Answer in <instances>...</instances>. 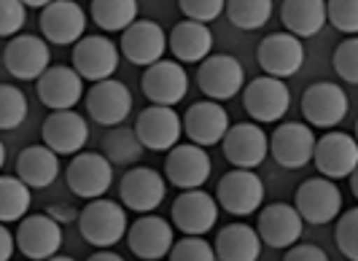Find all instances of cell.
Masks as SVG:
<instances>
[{"mask_svg": "<svg viewBox=\"0 0 358 261\" xmlns=\"http://www.w3.org/2000/svg\"><path fill=\"white\" fill-rule=\"evenodd\" d=\"M62 227L46 213H36V216H24L19 221L14 243H17L19 253L30 261H46L59 253L62 248Z\"/></svg>", "mask_w": 358, "mask_h": 261, "instance_id": "10", "label": "cell"}, {"mask_svg": "<svg viewBox=\"0 0 358 261\" xmlns=\"http://www.w3.org/2000/svg\"><path fill=\"white\" fill-rule=\"evenodd\" d=\"M313 148H315V132L305 122H283L269 138V154L272 159L288 167V170H302L313 162Z\"/></svg>", "mask_w": 358, "mask_h": 261, "instance_id": "14", "label": "cell"}, {"mask_svg": "<svg viewBox=\"0 0 358 261\" xmlns=\"http://www.w3.org/2000/svg\"><path fill=\"white\" fill-rule=\"evenodd\" d=\"M167 49L173 52L176 62L180 65H197L213 52V33L208 24L183 19L167 35Z\"/></svg>", "mask_w": 358, "mask_h": 261, "instance_id": "28", "label": "cell"}, {"mask_svg": "<svg viewBox=\"0 0 358 261\" xmlns=\"http://www.w3.org/2000/svg\"><path fill=\"white\" fill-rule=\"evenodd\" d=\"M294 208L299 213V218L313 224V227H323V224L334 221L342 213V192L337 181H329L323 175L305 181L296 189Z\"/></svg>", "mask_w": 358, "mask_h": 261, "instance_id": "5", "label": "cell"}, {"mask_svg": "<svg viewBox=\"0 0 358 261\" xmlns=\"http://www.w3.org/2000/svg\"><path fill=\"white\" fill-rule=\"evenodd\" d=\"M52 0H22V6L24 8H43V6H49Z\"/></svg>", "mask_w": 358, "mask_h": 261, "instance_id": "47", "label": "cell"}, {"mask_svg": "<svg viewBox=\"0 0 358 261\" xmlns=\"http://www.w3.org/2000/svg\"><path fill=\"white\" fill-rule=\"evenodd\" d=\"M218 202L202 189H189L180 192L173 202L170 218H173V229H178L189 237H205L218 221Z\"/></svg>", "mask_w": 358, "mask_h": 261, "instance_id": "12", "label": "cell"}, {"mask_svg": "<svg viewBox=\"0 0 358 261\" xmlns=\"http://www.w3.org/2000/svg\"><path fill=\"white\" fill-rule=\"evenodd\" d=\"M197 87L208 100L224 103L245 87V68L232 54H208L197 70Z\"/></svg>", "mask_w": 358, "mask_h": 261, "instance_id": "2", "label": "cell"}, {"mask_svg": "<svg viewBox=\"0 0 358 261\" xmlns=\"http://www.w3.org/2000/svg\"><path fill=\"white\" fill-rule=\"evenodd\" d=\"M87 261H124L119 253H113L110 248H97V253H92Z\"/></svg>", "mask_w": 358, "mask_h": 261, "instance_id": "46", "label": "cell"}, {"mask_svg": "<svg viewBox=\"0 0 358 261\" xmlns=\"http://www.w3.org/2000/svg\"><path fill=\"white\" fill-rule=\"evenodd\" d=\"M215 202L229 216H237V218L251 216L264 202V181L253 170H237L234 167L218 181Z\"/></svg>", "mask_w": 358, "mask_h": 261, "instance_id": "6", "label": "cell"}, {"mask_svg": "<svg viewBox=\"0 0 358 261\" xmlns=\"http://www.w3.org/2000/svg\"><path fill=\"white\" fill-rule=\"evenodd\" d=\"M46 216H52L54 221L62 227V224H73L78 218V210L73 208V205H68V202H57V205H52V208L46 210Z\"/></svg>", "mask_w": 358, "mask_h": 261, "instance_id": "44", "label": "cell"}, {"mask_svg": "<svg viewBox=\"0 0 358 261\" xmlns=\"http://www.w3.org/2000/svg\"><path fill=\"white\" fill-rule=\"evenodd\" d=\"M259 65L264 70V76L272 78H291L296 76L305 65V46L299 38L291 33H272L259 43Z\"/></svg>", "mask_w": 358, "mask_h": 261, "instance_id": "22", "label": "cell"}, {"mask_svg": "<svg viewBox=\"0 0 358 261\" xmlns=\"http://www.w3.org/2000/svg\"><path fill=\"white\" fill-rule=\"evenodd\" d=\"M141 89L154 105H178L189 92V73L176 59H159L141 76Z\"/></svg>", "mask_w": 358, "mask_h": 261, "instance_id": "16", "label": "cell"}, {"mask_svg": "<svg viewBox=\"0 0 358 261\" xmlns=\"http://www.w3.org/2000/svg\"><path fill=\"white\" fill-rule=\"evenodd\" d=\"M283 261H329V256L318 245H291Z\"/></svg>", "mask_w": 358, "mask_h": 261, "instance_id": "43", "label": "cell"}, {"mask_svg": "<svg viewBox=\"0 0 358 261\" xmlns=\"http://www.w3.org/2000/svg\"><path fill=\"white\" fill-rule=\"evenodd\" d=\"M33 205V189L14 175H0V224L22 221Z\"/></svg>", "mask_w": 358, "mask_h": 261, "instance_id": "34", "label": "cell"}, {"mask_svg": "<svg viewBox=\"0 0 358 261\" xmlns=\"http://www.w3.org/2000/svg\"><path fill=\"white\" fill-rule=\"evenodd\" d=\"M215 261H259L262 256V240L256 229L234 221L218 232L213 245Z\"/></svg>", "mask_w": 358, "mask_h": 261, "instance_id": "29", "label": "cell"}, {"mask_svg": "<svg viewBox=\"0 0 358 261\" xmlns=\"http://www.w3.org/2000/svg\"><path fill=\"white\" fill-rule=\"evenodd\" d=\"M210 170H213V162L208 148L194 143H178L164 157V178L180 192L202 189L210 178Z\"/></svg>", "mask_w": 358, "mask_h": 261, "instance_id": "4", "label": "cell"}, {"mask_svg": "<svg viewBox=\"0 0 358 261\" xmlns=\"http://www.w3.org/2000/svg\"><path fill=\"white\" fill-rule=\"evenodd\" d=\"M313 162L329 181H342L358 170V143L348 132H326L315 140Z\"/></svg>", "mask_w": 358, "mask_h": 261, "instance_id": "15", "label": "cell"}, {"mask_svg": "<svg viewBox=\"0 0 358 261\" xmlns=\"http://www.w3.org/2000/svg\"><path fill=\"white\" fill-rule=\"evenodd\" d=\"M135 135H138L143 148L167 154L173 146L180 143L183 124H180V116L173 108H167V105H151V108H145L143 113L138 116Z\"/></svg>", "mask_w": 358, "mask_h": 261, "instance_id": "21", "label": "cell"}, {"mask_svg": "<svg viewBox=\"0 0 358 261\" xmlns=\"http://www.w3.org/2000/svg\"><path fill=\"white\" fill-rule=\"evenodd\" d=\"M87 111L103 127H119L132 113V92L119 78L94 81L87 92Z\"/></svg>", "mask_w": 358, "mask_h": 261, "instance_id": "23", "label": "cell"}, {"mask_svg": "<svg viewBox=\"0 0 358 261\" xmlns=\"http://www.w3.org/2000/svg\"><path fill=\"white\" fill-rule=\"evenodd\" d=\"M302 232H305V221L288 202H272L267 208H262L256 221V234L262 245H269V248H291L299 243Z\"/></svg>", "mask_w": 358, "mask_h": 261, "instance_id": "24", "label": "cell"}, {"mask_svg": "<svg viewBox=\"0 0 358 261\" xmlns=\"http://www.w3.org/2000/svg\"><path fill=\"white\" fill-rule=\"evenodd\" d=\"M27 22V8L22 0H0V38H14Z\"/></svg>", "mask_w": 358, "mask_h": 261, "instance_id": "41", "label": "cell"}, {"mask_svg": "<svg viewBox=\"0 0 358 261\" xmlns=\"http://www.w3.org/2000/svg\"><path fill=\"white\" fill-rule=\"evenodd\" d=\"M243 105L253 122L272 124L280 122L291 108V92L280 78L259 76L243 87Z\"/></svg>", "mask_w": 358, "mask_h": 261, "instance_id": "9", "label": "cell"}, {"mask_svg": "<svg viewBox=\"0 0 358 261\" xmlns=\"http://www.w3.org/2000/svg\"><path fill=\"white\" fill-rule=\"evenodd\" d=\"M280 22L294 38H313L326 24V0H283Z\"/></svg>", "mask_w": 358, "mask_h": 261, "instance_id": "31", "label": "cell"}, {"mask_svg": "<svg viewBox=\"0 0 358 261\" xmlns=\"http://www.w3.org/2000/svg\"><path fill=\"white\" fill-rule=\"evenodd\" d=\"M227 17L240 30H262L272 17V0H227Z\"/></svg>", "mask_w": 358, "mask_h": 261, "instance_id": "35", "label": "cell"}, {"mask_svg": "<svg viewBox=\"0 0 358 261\" xmlns=\"http://www.w3.org/2000/svg\"><path fill=\"white\" fill-rule=\"evenodd\" d=\"M221 151H224V159L234 164L237 170H253V167L264 164V159H267L269 135L259 124H232L227 129V135L221 138Z\"/></svg>", "mask_w": 358, "mask_h": 261, "instance_id": "11", "label": "cell"}, {"mask_svg": "<svg viewBox=\"0 0 358 261\" xmlns=\"http://www.w3.org/2000/svg\"><path fill=\"white\" fill-rule=\"evenodd\" d=\"M100 154L110 162V164H135L143 157V146L135 135V129L127 127H110L103 140H100Z\"/></svg>", "mask_w": 358, "mask_h": 261, "instance_id": "33", "label": "cell"}, {"mask_svg": "<svg viewBox=\"0 0 358 261\" xmlns=\"http://www.w3.org/2000/svg\"><path fill=\"white\" fill-rule=\"evenodd\" d=\"M3 164H6V146H3V140H0V170H3Z\"/></svg>", "mask_w": 358, "mask_h": 261, "instance_id": "48", "label": "cell"}, {"mask_svg": "<svg viewBox=\"0 0 358 261\" xmlns=\"http://www.w3.org/2000/svg\"><path fill=\"white\" fill-rule=\"evenodd\" d=\"M38 97L52 111H73L84 97V78L73 68L49 65L38 78Z\"/></svg>", "mask_w": 358, "mask_h": 261, "instance_id": "27", "label": "cell"}, {"mask_svg": "<svg viewBox=\"0 0 358 261\" xmlns=\"http://www.w3.org/2000/svg\"><path fill=\"white\" fill-rule=\"evenodd\" d=\"M164 49H167V35L154 19H135L124 33H122V49L132 65L148 68L154 62L164 59Z\"/></svg>", "mask_w": 358, "mask_h": 261, "instance_id": "25", "label": "cell"}, {"mask_svg": "<svg viewBox=\"0 0 358 261\" xmlns=\"http://www.w3.org/2000/svg\"><path fill=\"white\" fill-rule=\"evenodd\" d=\"M224 6L227 0H178V8L183 11V17L192 19V22H213L224 14Z\"/></svg>", "mask_w": 358, "mask_h": 261, "instance_id": "42", "label": "cell"}, {"mask_svg": "<svg viewBox=\"0 0 358 261\" xmlns=\"http://www.w3.org/2000/svg\"><path fill=\"white\" fill-rule=\"evenodd\" d=\"M3 65L19 81H38L52 65V49L38 35H14L3 52Z\"/></svg>", "mask_w": 358, "mask_h": 261, "instance_id": "19", "label": "cell"}, {"mask_svg": "<svg viewBox=\"0 0 358 261\" xmlns=\"http://www.w3.org/2000/svg\"><path fill=\"white\" fill-rule=\"evenodd\" d=\"M326 22L345 35H358V0H326Z\"/></svg>", "mask_w": 358, "mask_h": 261, "instance_id": "39", "label": "cell"}, {"mask_svg": "<svg viewBox=\"0 0 358 261\" xmlns=\"http://www.w3.org/2000/svg\"><path fill=\"white\" fill-rule=\"evenodd\" d=\"M59 175V157L46 146H27L17 157V178L30 189H49Z\"/></svg>", "mask_w": 358, "mask_h": 261, "instance_id": "30", "label": "cell"}, {"mask_svg": "<svg viewBox=\"0 0 358 261\" xmlns=\"http://www.w3.org/2000/svg\"><path fill=\"white\" fill-rule=\"evenodd\" d=\"M337 218H340L334 232L337 248L348 261H358V208L342 210Z\"/></svg>", "mask_w": 358, "mask_h": 261, "instance_id": "37", "label": "cell"}, {"mask_svg": "<svg viewBox=\"0 0 358 261\" xmlns=\"http://www.w3.org/2000/svg\"><path fill=\"white\" fill-rule=\"evenodd\" d=\"M27 97L14 84H0V132L17 129L27 119Z\"/></svg>", "mask_w": 358, "mask_h": 261, "instance_id": "36", "label": "cell"}, {"mask_svg": "<svg viewBox=\"0 0 358 261\" xmlns=\"http://www.w3.org/2000/svg\"><path fill=\"white\" fill-rule=\"evenodd\" d=\"M46 261H76V259H71V256H59V253H57V256H52V259H46Z\"/></svg>", "mask_w": 358, "mask_h": 261, "instance_id": "49", "label": "cell"}, {"mask_svg": "<svg viewBox=\"0 0 358 261\" xmlns=\"http://www.w3.org/2000/svg\"><path fill=\"white\" fill-rule=\"evenodd\" d=\"M331 65L337 70L345 84H358V38L348 35L337 46V52L331 57Z\"/></svg>", "mask_w": 358, "mask_h": 261, "instance_id": "38", "label": "cell"}, {"mask_svg": "<svg viewBox=\"0 0 358 261\" xmlns=\"http://www.w3.org/2000/svg\"><path fill=\"white\" fill-rule=\"evenodd\" d=\"M41 33L54 46H73L87 33V11L76 0H52L41 11Z\"/></svg>", "mask_w": 358, "mask_h": 261, "instance_id": "18", "label": "cell"}, {"mask_svg": "<svg viewBox=\"0 0 358 261\" xmlns=\"http://www.w3.org/2000/svg\"><path fill=\"white\" fill-rule=\"evenodd\" d=\"M119 197H122V205L127 210H135L141 216L154 213L167 197L164 175L159 170H154V167H129L122 175Z\"/></svg>", "mask_w": 358, "mask_h": 261, "instance_id": "13", "label": "cell"}, {"mask_svg": "<svg viewBox=\"0 0 358 261\" xmlns=\"http://www.w3.org/2000/svg\"><path fill=\"white\" fill-rule=\"evenodd\" d=\"M14 248H17V243H14V234L8 232V227H6V224H0V261H11V256H14Z\"/></svg>", "mask_w": 358, "mask_h": 261, "instance_id": "45", "label": "cell"}, {"mask_svg": "<svg viewBox=\"0 0 358 261\" xmlns=\"http://www.w3.org/2000/svg\"><path fill=\"white\" fill-rule=\"evenodd\" d=\"M180 124H183L186 138L192 140L194 146L210 148V146H218L221 138L227 135L229 113L224 111V105L215 103V100H199V103L189 105V111L180 119Z\"/></svg>", "mask_w": 358, "mask_h": 261, "instance_id": "26", "label": "cell"}, {"mask_svg": "<svg viewBox=\"0 0 358 261\" xmlns=\"http://www.w3.org/2000/svg\"><path fill=\"white\" fill-rule=\"evenodd\" d=\"M43 146L52 148L57 157H73L84 151L90 140V124L76 111H52L41 127Z\"/></svg>", "mask_w": 358, "mask_h": 261, "instance_id": "20", "label": "cell"}, {"mask_svg": "<svg viewBox=\"0 0 358 261\" xmlns=\"http://www.w3.org/2000/svg\"><path fill=\"white\" fill-rule=\"evenodd\" d=\"M119 59H122L119 46L106 35H84L81 41L73 43V70L92 84L113 78Z\"/></svg>", "mask_w": 358, "mask_h": 261, "instance_id": "7", "label": "cell"}, {"mask_svg": "<svg viewBox=\"0 0 358 261\" xmlns=\"http://www.w3.org/2000/svg\"><path fill=\"white\" fill-rule=\"evenodd\" d=\"M78 232L94 248H113L127 234V210L113 199H90L78 213Z\"/></svg>", "mask_w": 358, "mask_h": 261, "instance_id": "1", "label": "cell"}, {"mask_svg": "<svg viewBox=\"0 0 358 261\" xmlns=\"http://www.w3.org/2000/svg\"><path fill=\"white\" fill-rule=\"evenodd\" d=\"M65 181L78 199H97L113 183V164L100 151H78L73 154L65 170Z\"/></svg>", "mask_w": 358, "mask_h": 261, "instance_id": "3", "label": "cell"}, {"mask_svg": "<svg viewBox=\"0 0 358 261\" xmlns=\"http://www.w3.org/2000/svg\"><path fill=\"white\" fill-rule=\"evenodd\" d=\"M127 245L141 261H162L176 243V229L162 216L145 213L132 227H127Z\"/></svg>", "mask_w": 358, "mask_h": 261, "instance_id": "17", "label": "cell"}, {"mask_svg": "<svg viewBox=\"0 0 358 261\" xmlns=\"http://www.w3.org/2000/svg\"><path fill=\"white\" fill-rule=\"evenodd\" d=\"M350 100L345 89L337 87L334 81H315L305 89L302 94V116L305 124L318 127V129H331L345 122Z\"/></svg>", "mask_w": 358, "mask_h": 261, "instance_id": "8", "label": "cell"}, {"mask_svg": "<svg viewBox=\"0 0 358 261\" xmlns=\"http://www.w3.org/2000/svg\"><path fill=\"white\" fill-rule=\"evenodd\" d=\"M167 256L170 261H215L213 245L202 237H189V234H183V240H176Z\"/></svg>", "mask_w": 358, "mask_h": 261, "instance_id": "40", "label": "cell"}, {"mask_svg": "<svg viewBox=\"0 0 358 261\" xmlns=\"http://www.w3.org/2000/svg\"><path fill=\"white\" fill-rule=\"evenodd\" d=\"M90 14L106 33H124L138 19V0H92Z\"/></svg>", "mask_w": 358, "mask_h": 261, "instance_id": "32", "label": "cell"}]
</instances>
